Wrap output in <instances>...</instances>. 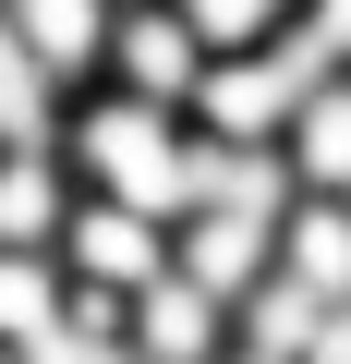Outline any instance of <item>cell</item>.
<instances>
[{"instance_id": "cell-5", "label": "cell", "mask_w": 351, "mask_h": 364, "mask_svg": "<svg viewBox=\"0 0 351 364\" xmlns=\"http://www.w3.org/2000/svg\"><path fill=\"white\" fill-rule=\"evenodd\" d=\"M97 85H133V97L194 109V85H206V37L169 13V0H121V25H109V73H97Z\"/></svg>"}, {"instance_id": "cell-7", "label": "cell", "mask_w": 351, "mask_h": 364, "mask_svg": "<svg viewBox=\"0 0 351 364\" xmlns=\"http://www.w3.org/2000/svg\"><path fill=\"white\" fill-rule=\"evenodd\" d=\"M73 158H61V134H37V146H0V243H61V219H73Z\"/></svg>"}, {"instance_id": "cell-12", "label": "cell", "mask_w": 351, "mask_h": 364, "mask_svg": "<svg viewBox=\"0 0 351 364\" xmlns=\"http://www.w3.org/2000/svg\"><path fill=\"white\" fill-rule=\"evenodd\" d=\"M0 364H25V352H13V340H0Z\"/></svg>"}, {"instance_id": "cell-1", "label": "cell", "mask_w": 351, "mask_h": 364, "mask_svg": "<svg viewBox=\"0 0 351 364\" xmlns=\"http://www.w3.org/2000/svg\"><path fill=\"white\" fill-rule=\"evenodd\" d=\"M61 158L85 195H121L145 219H182L206 195V134L194 109H169V97H133V85H73L61 97Z\"/></svg>"}, {"instance_id": "cell-4", "label": "cell", "mask_w": 351, "mask_h": 364, "mask_svg": "<svg viewBox=\"0 0 351 364\" xmlns=\"http://www.w3.org/2000/svg\"><path fill=\"white\" fill-rule=\"evenodd\" d=\"M121 352L133 364H230V304L182 267H157L133 304H121Z\"/></svg>"}, {"instance_id": "cell-11", "label": "cell", "mask_w": 351, "mask_h": 364, "mask_svg": "<svg viewBox=\"0 0 351 364\" xmlns=\"http://www.w3.org/2000/svg\"><path fill=\"white\" fill-rule=\"evenodd\" d=\"M169 13H182V25L206 37V61H218V49H255V37H279L303 0H169Z\"/></svg>"}, {"instance_id": "cell-6", "label": "cell", "mask_w": 351, "mask_h": 364, "mask_svg": "<svg viewBox=\"0 0 351 364\" xmlns=\"http://www.w3.org/2000/svg\"><path fill=\"white\" fill-rule=\"evenodd\" d=\"M0 25H13V49L73 97L109 73V25H121V0H0Z\"/></svg>"}, {"instance_id": "cell-3", "label": "cell", "mask_w": 351, "mask_h": 364, "mask_svg": "<svg viewBox=\"0 0 351 364\" xmlns=\"http://www.w3.org/2000/svg\"><path fill=\"white\" fill-rule=\"evenodd\" d=\"M169 267L206 279L218 304H243L267 267H279V207H243V195H194L182 219H169Z\"/></svg>"}, {"instance_id": "cell-10", "label": "cell", "mask_w": 351, "mask_h": 364, "mask_svg": "<svg viewBox=\"0 0 351 364\" xmlns=\"http://www.w3.org/2000/svg\"><path fill=\"white\" fill-rule=\"evenodd\" d=\"M61 304H73V279H61V255H49V243H0V340L37 352V340L61 328Z\"/></svg>"}, {"instance_id": "cell-13", "label": "cell", "mask_w": 351, "mask_h": 364, "mask_svg": "<svg viewBox=\"0 0 351 364\" xmlns=\"http://www.w3.org/2000/svg\"><path fill=\"white\" fill-rule=\"evenodd\" d=\"M121 364H133V352H121Z\"/></svg>"}, {"instance_id": "cell-9", "label": "cell", "mask_w": 351, "mask_h": 364, "mask_svg": "<svg viewBox=\"0 0 351 364\" xmlns=\"http://www.w3.org/2000/svg\"><path fill=\"white\" fill-rule=\"evenodd\" d=\"M279 158H291V182H303V195H339V207H351V61H339V73L291 109Z\"/></svg>"}, {"instance_id": "cell-2", "label": "cell", "mask_w": 351, "mask_h": 364, "mask_svg": "<svg viewBox=\"0 0 351 364\" xmlns=\"http://www.w3.org/2000/svg\"><path fill=\"white\" fill-rule=\"evenodd\" d=\"M61 279L73 291H97V304H133L157 267H169V219H145V207H121V195H73V219H61Z\"/></svg>"}, {"instance_id": "cell-8", "label": "cell", "mask_w": 351, "mask_h": 364, "mask_svg": "<svg viewBox=\"0 0 351 364\" xmlns=\"http://www.w3.org/2000/svg\"><path fill=\"white\" fill-rule=\"evenodd\" d=\"M279 279L315 304H351V207L339 195H291L279 207Z\"/></svg>"}]
</instances>
